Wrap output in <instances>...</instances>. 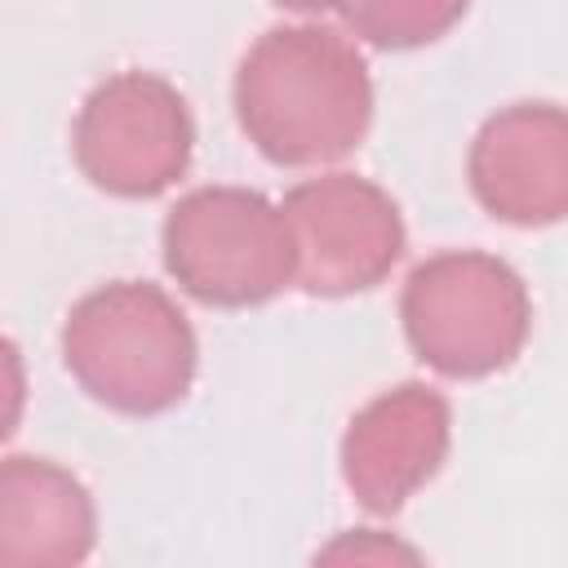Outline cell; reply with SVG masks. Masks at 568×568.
Masks as SVG:
<instances>
[{
	"label": "cell",
	"mask_w": 568,
	"mask_h": 568,
	"mask_svg": "<svg viewBox=\"0 0 568 568\" xmlns=\"http://www.w3.org/2000/svg\"><path fill=\"white\" fill-rule=\"evenodd\" d=\"M235 120L271 164H333L368 133V62L333 27H271L240 58Z\"/></svg>",
	"instance_id": "1"
},
{
	"label": "cell",
	"mask_w": 568,
	"mask_h": 568,
	"mask_svg": "<svg viewBox=\"0 0 568 568\" xmlns=\"http://www.w3.org/2000/svg\"><path fill=\"white\" fill-rule=\"evenodd\" d=\"M62 359L98 404L151 417L191 390L200 346L191 320L160 284L115 280L67 311Z\"/></svg>",
	"instance_id": "2"
},
{
	"label": "cell",
	"mask_w": 568,
	"mask_h": 568,
	"mask_svg": "<svg viewBox=\"0 0 568 568\" xmlns=\"http://www.w3.org/2000/svg\"><path fill=\"white\" fill-rule=\"evenodd\" d=\"M408 346L444 377L506 368L532 328V302L515 266L493 253L453 248L426 257L399 297Z\"/></svg>",
	"instance_id": "3"
},
{
	"label": "cell",
	"mask_w": 568,
	"mask_h": 568,
	"mask_svg": "<svg viewBox=\"0 0 568 568\" xmlns=\"http://www.w3.org/2000/svg\"><path fill=\"white\" fill-rule=\"evenodd\" d=\"M164 266L204 306H257L293 284L280 204L248 186H200L164 217Z\"/></svg>",
	"instance_id": "4"
},
{
	"label": "cell",
	"mask_w": 568,
	"mask_h": 568,
	"mask_svg": "<svg viewBox=\"0 0 568 568\" xmlns=\"http://www.w3.org/2000/svg\"><path fill=\"white\" fill-rule=\"evenodd\" d=\"M80 173L120 200H151L169 191L195 151L186 98L151 71H120L102 80L71 129Z\"/></svg>",
	"instance_id": "5"
},
{
	"label": "cell",
	"mask_w": 568,
	"mask_h": 568,
	"mask_svg": "<svg viewBox=\"0 0 568 568\" xmlns=\"http://www.w3.org/2000/svg\"><path fill=\"white\" fill-rule=\"evenodd\" d=\"M293 240V284L315 297H346L382 284L404 253L399 204L359 173L297 182L280 204Z\"/></svg>",
	"instance_id": "6"
},
{
	"label": "cell",
	"mask_w": 568,
	"mask_h": 568,
	"mask_svg": "<svg viewBox=\"0 0 568 568\" xmlns=\"http://www.w3.org/2000/svg\"><path fill=\"white\" fill-rule=\"evenodd\" d=\"M453 413L426 382H399L368 399L342 435V479L373 515L399 510L448 457Z\"/></svg>",
	"instance_id": "7"
},
{
	"label": "cell",
	"mask_w": 568,
	"mask_h": 568,
	"mask_svg": "<svg viewBox=\"0 0 568 568\" xmlns=\"http://www.w3.org/2000/svg\"><path fill=\"white\" fill-rule=\"evenodd\" d=\"M470 191L510 226H550L568 213V120L555 102H515L470 142Z\"/></svg>",
	"instance_id": "8"
},
{
	"label": "cell",
	"mask_w": 568,
	"mask_h": 568,
	"mask_svg": "<svg viewBox=\"0 0 568 568\" xmlns=\"http://www.w3.org/2000/svg\"><path fill=\"white\" fill-rule=\"evenodd\" d=\"M89 488L58 462L0 457V568H67L93 550Z\"/></svg>",
	"instance_id": "9"
},
{
	"label": "cell",
	"mask_w": 568,
	"mask_h": 568,
	"mask_svg": "<svg viewBox=\"0 0 568 568\" xmlns=\"http://www.w3.org/2000/svg\"><path fill=\"white\" fill-rule=\"evenodd\" d=\"M470 0H342L346 27L377 49H422L462 22Z\"/></svg>",
	"instance_id": "10"
},
{
	"label": "cell",
	"mask_w": 568,
	"mask_h": 568,
	"mask_svg": "<svg viewBox=\"0 0 568 568\" xmlns=\"http://www.w3.org/2000/svg\"><path fill=\"white\" fill-rule=\"evenodd\" d=\"M27 408V368H22V351L0 333V439L13 435V426L22 422Z\"/></svg>",
	"instance_id": "11"
},
{
	"label": "cell",
	"mask_w": 568,
	"mask_h": 568,
	"mask_svg": "<svg viewBox=\"0 0 568 568\" xmlns=\"http://www.w3.org/2000/svg\"><path fill=\"white\" fill-rule=\"evenodd\" d=\"M284 9H297V13H324V9H337L342 0H275Z\"/></svg>",
	"instance_id": "12"
}]
</instances>
